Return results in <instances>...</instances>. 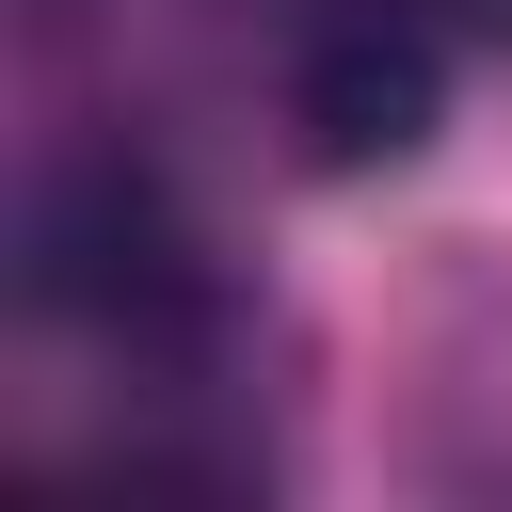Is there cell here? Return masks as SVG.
Here are the masks:
<instances>
[{
    "mask_svg": "<svg viewBox=\"0 0 512 512\" xmlns=\"http://www.w3.org/2000/svg\"><path fill=\"white\" fill-rule=\"evenodd\" d=\"M448 0H288L272 32V128L304 176H384L448 112Z\"/></svg>",
    "mask_w": 512,
    "mask_h": 512,
    "instance_id": "1",
    "label": "cell"
},
{
    "mask_svg": "<svg viewBox=\"0 0 512 512\" xmlns=\"http://www.w3.org/2000/svg\"><path fill=\"white\" fill-rule=\"evenodd\" d=\"M448 32H480V48H512V0H448Z\"/></svg>",
    "mask_w": 512,
    "mask_h": 512,
    "instance_id": "2",
    "label": "cell"
}]
</instances>
